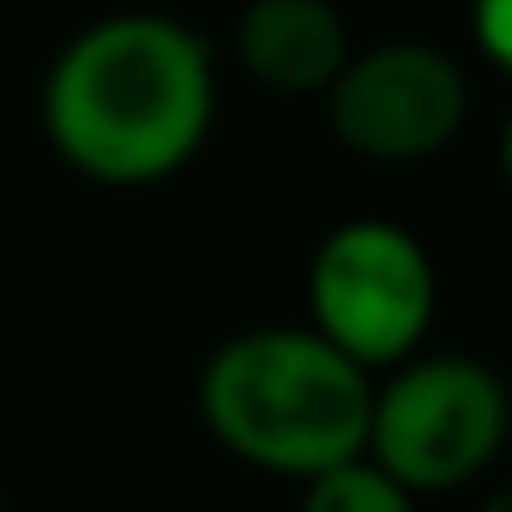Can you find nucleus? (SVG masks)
Segmentation results:
<instances>
[{"label":"nucleus","mask_w":512,"mask_h":512,"mask_svg":"<svg viewBox=\"0 0 512 512\" xmlns=\"http://www.w3.org/2000/svg\"><path fill=\"white\" fill-rule=\"evenodd\" d=\"M470 115L464 67L434 43H380L350 55L326 91V127L368 163H422L458 139Z\"/></svg>","instance_id":"nucleus-5"},{"label":"nucleus","mask_w":512,"mask_h":512,"mask_svg":"<svg viewBox=\"0 0 512 512\" xmlns=\"http://www.w3.org/2000/svg\"><path fill=\"white\" fill-rule=\"evenodd\" d=\"M302 512H416V494L392 482L368 452L302 482Z\"/></svg>","instance_id":"nucleus-7"},{"label":"nucleus","mask_w":512,"mask_h":512,"mask_svg":"<svg viewBox=\"0 0 512 512\" xmlns=\"http://www.w3.org/2000/svg\"><path fill=\"white\" fill-rule=\"evenodd\" d=\"M0 512H7V500H0Z\"/></svg>","instance_id":"nucleus-11"},{"label":"nucleus","mask_w":512,"mask_h":512,"mask_svg":"<svg viewBox=\"0 0 512 512\" xmlns=\"http://www.w3.org/2000/svg\"><path fill=\"white\" fill-rule=\"evenodd\" d=\"M500 175H506V187H512V115H506V133H500Z\"/></svg>","instance_id":"nucleus-10"},{"label":"nucleus","mask_w":512,"mask_h":512,"mask_svg":"<svg viewBox=\"0 0 512 512\" xmlns=\"http://www.w3.org/2000/svg\"><path fill=\"white\" fill-rule=\"evenodd\" d=\"M512 434V392L482 356L422 350L374 380L368 458L410 494L476 482Z\"/></svg>","instance_id":"nucleus-3"},{"label":"nucleus","mask_w":512,"mask_h":512,"mask_svg":"<svg viewBox=\"0 0 512 512\" xmlns=\"http://www.w3.org/2000/svg\"><path fill=\"white\" fill-rule=\"evenodd\" d=\"M470 37L482 61L512 79V0H470Z\"/></svg>","instance_id":"nucleus-8"},{"label":"nucleus","mask_w":512,"mask_h":512,"mask_svg":"<svg viewBox=\"0 0 512 512\" xmlns=\"http://www.w3.org/2000/svg\"><path fill=\"white\" fill-rule=\"evenodd\" d=\"M476 512H512V482H500V488H494V494H488Z\"/></svg>","instance_id":"nucleus-9"},{"label":"nucleus","mask_w":512,"mask_h":512,"mask_svg":"<svg viewBox=\"0 0 512 512\" xmlns=\"http://www.w3.org/2000/svg\"><path fill=\"white\" fill-rule=\"evenodd\" d=\"M440 308L428 247L392 217L338 223L308 260V326L374 380L422 356Z\"/></svg>","instance_id":"nucleus-4"},{"label":"nucleus","mask_w":512,"mask_h":512,"mask_svg":"<svg viewBox=\"0 0 512 512\" xmlns=\"http://www.w3.org/2000/svg\"><path fill=\"white\" fill-rule=\"evenodd\" d=\"M199 416L229 458L314 482L368 452L374 374L314 326H253L205 356Z\"/></svg>","instance_id":"nucleus-2"},{"label":"nucleus","mask_w":512,"mask_h":512,"mask_svg":"<svg viewBox=\"0 0 512 512\" xmlns=\"http://www.w3.org/2000/svg\"><path fill=\"white\" fill-rule=\"evenodd\" d=\"M217 121V67L193 25L169 13L91 19L43 73V133L97 187L181 175Z\"/></svg>","instance_id":"nucleus-1"},{"label":"nucleus","mask_w":512,"mask_h":512,"mask_svg":"<svg viewBox=\"0 0 512 512\" xmlns=\"http://www.w3.org/2000/svg\"><path fill=\"white\" fill-rule=\"evenodd\" d=\"M350 55V25L332 0H247L235 19L241 73L278 97H326Z\"/></svg>","instance_id":"nucleus-6"}]
</instances>
